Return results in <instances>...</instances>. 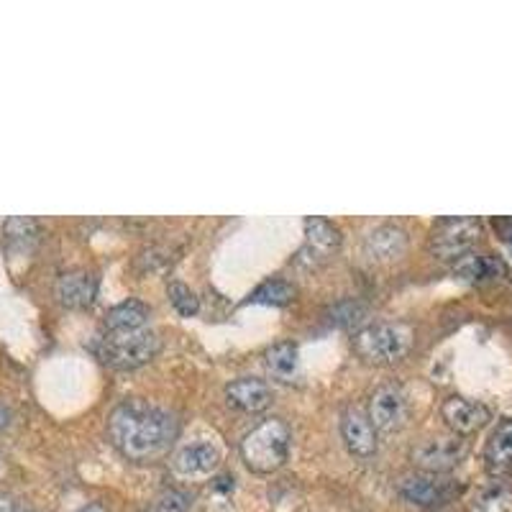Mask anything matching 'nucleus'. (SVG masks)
<instances>
[{
	"mask_svg": "<svg viewBox=\"0 0 512 512\" xmlns=\"http://www.w3.org/2000/svg\"><path fill=\"white\" fill-rule=\"evenodd\" d=\"M180 433V420L172 410L144 400L121 402L108 418V436L113 446L136 464L162 459Z\"/></svg>",
	"mask_w": 512,
	"mask_h": 512,
	"instance_id": "1",
	"label": "nucleus"
},
{
	"mask_svg": "<svg viewBox=\"0 0 512 512\" xmlns=\"http://www.w3.org/2000/svg\"><path fill=\"white\" fill-rule=\"evenodd\" d=\"M241 456L246 466L256 474L277 472L290 456V428L280 418H269L259 423L249 436L241 441Z\"/></svg>",
	"mask_w": 512,
	"mask_h": 512,
	"instance_id": "2",
	"label": "nucleus"
},
{
	"mask_svg": "<svg viewBox=\"0 0 512 512\" xmlns=\"http://www.w3.org/2000/svg\"><path fill=\"white\" fill-rule=\"evenodd\" d=\"M162 349V338L152 328L105 333L98 341V356L113 369H139Z\"/></svg>",
	"mask_w": 512,
	"mask_h": 512,
	"instance_id": "3",
	"label": "nucleus"
},
{
	"mask_svg": "<svg viewBox=\"0 0 512 512\" xmlns=\"http://www.w3.org/2000/svg\"><path fill=\"white\" fill-rule=\"evenodd\" d=\"M356 354L369 364H395L413 346V331L405 323H377L356 336Z\"/></svg>",
	"mask_w": 512,
	"mask_h": 512,
	"instance_id": "4",
	"label": "nucleus"
},
{
	"mask_svg": "<svg viewBox=\"0 0 512 512\" xmlns=\"http://www.w3.org/2000/svg\"><path fill=\"white\" fill-rule=\"evenodd\" d=\"M479 236H482L479 218H446L433 228L431 251L441 259H461V256L472 254Z\"/></svg>",
	"mask_w": 512,
	"mask_h": 512,
	"instance_id": "5",
	"label": "nucleus"
},
{
	"mask_svg": "<svg viewBox=\"0 0 512 512\" xmlns=\"http://www.w3.org/2000/svg\"><path fill=\"white\" fill-rule=\"evenodd\" d=\"M397 492H400L402 500H408L410 505L433 510V507L446 505L459 489H456V484L451 482L446 474L413 472L405 474V477L397 482Z\"/></svg>",
	"mask_w": 512,
	"mask_h": 512,
	"instance_id": "6",
	"label": "nucleus"
},
{
	"mask_svg": "<svg viewBox=\"0 0 512 512\" xmlns=\"http://www.w3.org/2000/svg\"><path fill=\"white\" fill-rule=\"evenodd\" d=\"M466 456V441L461 436H448V438H431L423 441L413 451V461L418 464L420 472H433V474H446L454 466L461 464Z\"/></svg>",
	"mask_w": 512,
	"mask_h": 512,
	"instance_id": "7",
	"label": "nucleus"
},
{
	"mask_svg": "<svg viewBox=\"0 0 512 512\" xmlns=\"http://www.w3.org/2000/svg\"><path fill=\"white\" fill-rule=\"evenodd\" d=\"M369 420L379 433H395L400 431L405 420H408V400L405 392L395 384H384L369 400Z\"/></svg>",
	"mask_w": 512,
	"mask_h": 512,
	"instance_id": "8",
	"label": "nucleus"
},
{
	"mask_svg": "<svg viewBox=\"0 0 512 512\" xmlns=\"http://www.w3.org/2000/svg\"><path fill=\"white\" fill-rule=\"evenodd\" d=\"M441 418L456 436H472V433L482 431L484 425L492 420V410L479 400H469V397H448L441 405Z\"/></svg>",
	"mask_w": 512,
	"mask_h": 512,
	"instance_id": "9",
	"label": "nucleus"
},
{
	"mask_svg": "<svg viewBox=\"0 0 512 512\" xmlns=\"http://www.w3.org/2000/svg\"><path fill=\"white\" fill-rule=\"evenodd\" d=\"M341 246V231L326 218H308L305 221V244L300 249V262L318 264L336 254Z\"/></svg>",
	"mask_w": 512,
	"mask_h": 512,
	"instance_id": "10",
	"label": "nucleus"
},
{
	"mask_svg": "<svg viewBox=\"0 0 512 512\" xmlns=\"http://www.w3.org/2000/svg\"><path fill=\"white\" fill-rule=\"evenodd\" d=\"M341 436L346 448L359 459H372L377 454V428L372 425L367 413L359 408H349L341 418Z\"/></svg>",
	"mask_w": 512,
	"mask_h": 512,
	"instance_id": "11",
	"label": "nucleus"
},
{
	"mask_svg": "<svg viewBox=\"0 0 512 512\" xmlns=\"http://www.w3.org/2000/svg\"><path fill=\"white\" fill-rule=\"evenodd\" d=\"M95 295H98V280L82 269L59 274V280L54 282V297L64 308H88V305H93Z\"/></svg>",
	"mask_w": 512,
	"mask_h": 512,
	"instance_id": "12",
	"label": "nucleus"
},
{
	"mask_svg": "<svg viewBox=\"0 0 512 512\" xmlns=\"http://www.w3.org/2000/svg\"><path fill=\"white\" fill-rule=\"evenodd\" d=\"M221 454L210 441H195L182 446L172 459V466L180 477H205V474L216 472Z\"/></svg>",
	"mask_w": 512,
	"mask_h": 512,
	"instance_id": "13",
	"label": "nucleus"
},
{
	"mask_svg": "<svg viewBox=\"0 0 512 512\" xmlns=\"http://www.w3.org/2000/svg\"><path fill=\"white\" fill-rule=\"evenodd\" d=\"M408 249V236L405 231L397 226H390V223H384V226H377L374 231L367 233V239H364V254L372 259V262H395L405 254Z\"/></svg>",
	"mask_w": 512,
	"mask_h": 512,
	"instance_id": "14",
	"label": "nucleus"
},
{
	"mask_svg": "<svg viewBox=\"0 0 512 512\" xmlns=\"http://www.w3.org/2000/svg\"><path fill=\"white\" fill-rule=\"evenodd\" d=\"M226 397L233 408L244 410V413H262L272 402V387L264 379L241 377L228 384Z\"/></svg>",
	"mask_w": 512,
	"mask_h": 512,
	"instance_id": "15",
	"label": "nucleus"
},
{
	"mask_svg": "<svg viewBox=\"0 0 512 512\" xmlns=\"http://www.w3.org/2000/svg\"><path fill=\"white\" fill-rule=\"evenodd\" d=\"M454 274L464 282H492L505 277L507 267L495 254H466L456 259Z\"/></svg>",
	"mask_w": 512,
	"mask_h": 512,
	"instance_id": "16",
	"label": "nucleus"
},
{
	"mask_svg": "<svg viewBox=\"0 0 512 512\" xmlns=\"http://www.w3.org/2000/svg\"><path fill=\"white\" fill-rule=\"evenodd\" d=\"M149 308L141 300H123V303L113 305L103 320L105 333H121V331H139V328H149Z\"/></svg>",
	"mask_w": 512,
	"mask_h": 512,
	"instance_id": "17",
	"label": "nucleus"
},
{
	"mask_svg": "<svg viewBox=\"0 0 512 512\" xmlns=\"http://www.w3.org/2000/svg\"><path fill=\"white\" fill-rule=\"evenodd\" d=\"M484 461L495 477H512V420H505L492 433L484 448Z\"/></svg>",
	"mask_w": 512,
	"mask_h": 512,
	"instance_id": "18",
	"label": "nucleus"
},
{
	"mask_svg": "<svg viewBox=\"0 0 512 512\" xmlns=\"http://www.w3.org/2000/svg\"><path fill=\"white\" fill-rule=\"evenodd\" d=\"M297 367H300V359H297V346L292 341L274 344L267 351V369L274 379L292 382L297 377Z\"/></svg>",
	"mask_w": 512,
	"mask_h": 512,
	"instance_id": "19",
	"label": "nucleus"
},
{
	"mask_svg": "<svg viewBox=\"0 0 512 512\" xmlns=\"http://www.w3.org/2000/svg\"><path fill=\"white\" fill-rule=\"evenodd\" d=\"M469 512H512V487L505 482H489L474 495Z\"/></svg>",
	"mask_w": 512,
	"mask_h": 512,
	"instance_id": "20",
	"label": "nucleus"
},
{
	"mask_svg": "<svg viewBox=\"0 0 512 512\" xmlns=\"http://www.w3.org/2000/svg\"><path fill=\"white\" fill-rule=\"evenodd\" d=\"M39 223L34 218H11L6 223V246L8 251H26L36 241Z\"/></svg>",
	"mask_w": 512,
	"mask_h": 512,
	"instance_id": "21",
	"label": "nucleus"
},
{
	"mask_svg": "<svg viewBox=\"0 0 512 512\" xmlns=\"http://www.w3.org/2000/svg\"><path fill=\"white\" fill-rule=\"evenodd\" d=\"M295 297V287L287 285L282 280H272V282H264L262 287H256L251 292L249 303H259V305H287Z\"/></svg>",
	"mask_w": 512,
	"mask_h": 512,
	"instance_id": "22",
	"label": "nucleus"
},
{
	"mask_svg": "<svg viewBox=\"0 0 512 512\" xmlns=\"http://www.w3.org/2000/svg\"><path fill=\"white\" fill-rule=\"evenodd\" d=\"M169 303L175 305L177 313L185 315V318L195 315L200 308L195 292H192L187 285H182V282H172V285H169Z\"/></svg>",
	"mask_w": 512,
	"mask_h": 512,
	"instance_id": "23",
	"label": "nucleus"
},
{
	"mask_svg": "<svg viewBox=\"0 0 512 512\" xmlns=\"http://www.w3.org/2000/svg\"><path fill=\"white\" fill-rule=\"evenodd\" d=\"M190 510V497L180 489H164L162 495L154 500L152 512H187Z\"/></svg>",
	"mask_w": 512,
	"mask_h": 512,
	"instance_id": "24",
	"label": "nucleus"
},
{
	"mask_svg": "<svg viewBox=\"0 0 512 512\" xmlns=\"http://www.w3.org/2000/svg\"><path fill=\"white\" fill-rule=\"evenodd\" d=\"M492 228H495L497 236H500L505 244L512 246V218H495V221H492Z\"/></svg>",
	"mask_w": 512,
	"mask_h": 512,
	"instance_id": "25",
	"label": "nucleus"
},
{
	"mask_svg": "<svg viewBox=\"0 0 512 512\" xmlns=\"http://www.w3.org/2000/svg\"><path fill=\"white\" fill-rule=\"evenodd\" d=\"M77 512H108V507L100 505V502H93V505L82 507V510H77Z\"/></svg>",
	"mask_w": 512,
	"mask_h": 512,
	"instance_id": "26",
	"label": "nucleus"
},
{
	"mask_svg": "<svg viewBox=\"0 0 512 512\" xmlns=\"http://www.w3.org/2000/svg\"><path fill=\"white\" fill-rule=\"evenodd\" d=\"M0 512H13V502L8 497H0Z\"/></svg>",
	"mask_w": 512,
	"mask_h": 512,
	"instance_id": "27",
	"label": "nucleus"
}]
</instances>
